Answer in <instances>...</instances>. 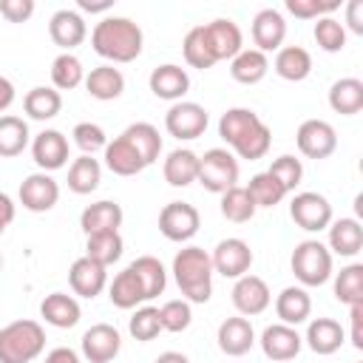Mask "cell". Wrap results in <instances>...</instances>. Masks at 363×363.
Instances as JSON below:
<instances>
[{"mask_svg":"<svg viewBox=\"0 0 363 363\" xmlns=\"http://www.w3.org/2000/svg\"><path fill=\"white\" fill-rule=\"evenodd\" d=\"M145 34L130 17H102L91 31V45L102 60L133 62L142 54Z\"/></svg>","mask_w":363,"mask_h":363,"instance_id":"obj_1","label":"cell"},{"mask_svg":"<svg viewBox=\"0 0 363 363\" xmlns=\"http://www.w3.org/2000/svg\"><path fill=\"white\" fill-rule=\"evenodd\" d=\"M173 278L187 303H207L213 295V261L201 247H184L173 258Z\"/></svg>","mask_w":363,"mask_h":363,"instance_id":"obj_2","label":"cell"},{"mask_svg":"<svg viewBox=\"0 0 363 363\" xmlns=\"http://www.w3.org/2000/svg\"><path fill=\"white\" fill-rule=\"evenodd\" d=\"M45 349V329L37 320H11L0 329V363H31Z\"/></svg>","mask_w":363,"mask_h":363,"instance_id":"obj_3","label":"cell"},{"mask_svg":"<svg viewBox=\"0 0 363 363\" xmlns=\"http://www.w3.org/2000/svg\"><path fill=\"white\" fill-rule=\"evenodd\" d=\"M289 267L303 286H323L332 278V252L326 244L306 238L292 250Z\"/></svg>","mask_w":363,"mask_h":363,"instance_id":"obj_4","label":"cell"},{"mask_svg":"<svg viewBox=\"0 0 363 363\" xmlns=\"http://www.w3.org/2000/svg\"><path fill=\"white\" fill-rule=\"evenodd\" d=\"M196 182L210 193H224L238 184V159L227 147H210L199 156V176Z\"/></svg>","mask_w":363,"mask_h":363,"instance_id":"obj_5","label":"cell"},{"mask_svg":"<svg viewBox=\"0 0 363 363\" xmlns=\"http://www.w3.org/2000/svg\"><path fill=\"white\" fill-rule=\"evenodd\" d=\"M289 216L292 221L306 230V233H320L332 224V204L326 196L315 193V190H303V193H295L292 201H289Z\"/></svg>","mask_w":363,"mask_h":363,"instance_id":"obj_6","label":"cell"},{"mask_svg":"<svg viewBox=\"0 0 363 363\" xmlns=\"http://www.w3.org/2000/svg\"><path fill=\"white\" fill-rule=\"evenodd\" d=\"M210 125V116L207 111L199 105V102H173L164 113V130L170 136H176L179 142H190V139H199Z\"/></svg>","mask_w":363,"mask_h":363,"instance_id":"obj_7","label":"cell"},{"mask_svg":"<svg viewBox=\"0 0 363 363\" xmlns=\"http://www.w3.org/2000/svg\"><path fill=\"white\" fill-rule=\"evenodd\" d=\"M199 224H201V216L187 201H170L159 213V233L167 241H176V244L190 241L199 233Z\"/></svg>","mask_w":363,"mask_h":363,"instance_id":"obj_8","label":"cell"},{"mask_svg":"<svg viewBox=\"0 0 363 363\" xmlns=\"http://www.w3.org/2000/svg\"><path fill=\"white\" fill-rule=\"evenodd\" d=\"M298 150L306 159H329L337 150V133L326 119H306L295 133Z\"/></svg>","mask_w":363,"mask_h":363,"instance_id":"obj_9","label":"cell"},{"mask_svg":"<svg viewBox=\"0 0 363 363\" xmlns=\"http://www.w3.org/2000/svg\"><path fill=\"white\" fill-rule=\"evenodd\" d=\"M210 261H213V272H218L224 278H241L250 272L255 255L244 238H224L216 244Z\"/></svg>","mask_w":363,"mask_h":363,"instance_id":"obj_10","label":"cell"},{"mask_svg":"<svg viewBox=\"0 0 363 363\" xmlns=\"http://www.w3.org/2000/svg\"><path fill=\"white\" fill-rule=\"evenodd\" d=\"M230 295H233V306H235L238 315H244V318L261 315V312L272 303V292H269L267 281L258 278V275H250V272L241 275V278H235Z\"/></svg>","mask_w":363,"mask_h":363,"instance_id":"obj_11","label":"cell"},{"mask_svg":"<svg viewBox=\"0 0 363 363\" xmlns=\"http://www.w3.org/2000/svg\"><path fill=\"white\" fill-rule=\"evenodd\" d=\"M17 196H20V204L26 210H31V213H48L60 201V184L54 182L51 173H43L40 170V173H31V176L23 179Z\"/></svg>","mask_w":363,"mask_h":363,"instance_id":"obj_12","label":"cell"},{"mask_svg":"<svg viewBox=\"0 0 363 363\" xmlns=\"http://www.w3.org/2000/svg\"><path fill=\"white\" fill-rule=\"evenodd\" d=\"M31 156H34V162H37V167L43 173H51V170L65 167L68 164V136L62 130L45 128L43 133L34 136Z\"/></svg>","mask_w":363,"mask_h":363,"instance_id":"obj_13","label":"cell"},{"mask_svg":"<svg viewBox=\"0 0 363 363\" xmlns=\"http://www.w3.org/2000/svg\"><path fill=\"white\" fill-rule=\"evenodd\" d=\"M122 349V335L111 323H94L82 335V357L88 363H111Z\"/></svg>","mask_w":363,"mask_h":363,"instance_id":"obj_14","label":"cell"},{"mask_svg":"<svg viewBox=\"0 0 363 363\" xmlns=\"http://www.w3.org/2000/svg\"><path fill=\"white\" fill-rule=\"evenodd\" d=\"M261 352L275 360V363H284V360H292L298 357L301 346H303V337L298 335L295 326H286V323H272L261 332Z\"/></svg>","mask_w":363,"mask_h":363,"instance_id":"obj_15","label":"cell"},{"mask_svg":"<svg viewBox=\"0 0 363 363\" xmlns=\"http://www.w3.org/2000/svg\"><path fill=\"white\" fill-rule=\"evenodd\" d=\"M48 34H51L54 45H60L62 51L71 54V48H77V45L88 37V26H85V20H82L79 11H74V9H60V11H54L51 20H48Z\"/></svg>","mask_w":363,"mask_h":363,"instance_id":"obj_16","label":"cell"},{"mask_svg":"<svg viewBox=\"0 0 363 363\" xmlns=\"http://www.w3.org/2000/svg\"><path fill=\"white\" fill-rule=\"evenodd\" d=\"M286 37V20L278 9H261L252 17V43L255 51L267 54V51H278L284 45Z\"/></svg>","mask_w":363,"mask_h":363,"instance_id":"obj_17","label":"cell"},{"mask_svg":"<svg viewBox=\"0 0 363 363\" xmlns=\"http://www.w3.org/2000/svg\"><path fill=\"white\" fill-rule=\"evenodd\" d=\"M204 34H207V43H210V51L218 60H233L241 48H244V34L238 28V23H233L230 17H218L213 23L204 26Z\"/></svg>","mask_w":363,"mask_h":363,"instance_id":"obj_18","label":"cell"},{"mask_svg":"<svg viewBox=\"0 0 363 363\" xmlns=\"http://www.w3.org/2000/svg\"><path fill=\"white\" fill-rule=\"evenodd\" d=\"M216 340H218V349L227 357H241V354H247L252 349L255 329H252V323L244 315H235V318L221 320V326L216 332Z\"/></svg>","mask_w":363,"mask_h":363,"instance_id":"obj_19","label":"cell"},{"mask_svg":"<svg viewBox=\"0 0 363 363\" xmlns=\"http://www.w3.org/2000/svg\"><path fill=\"white\" fill-rule=\"evenodd\" d=\"M68 284H71V289H74V295H79V298H96L102 289H105V284H108V269L102 267V264H96V261H91V258H77L74 264H71V269H68Z\"/></svg>","mask_w":363,"mask_h":363,"instance_id":"obj_20","label":"cell"},{"mask_svg":"<svg viewBox=\"0 0 363 363\" xmlns=\"http://www.w3.org/2000/svg\"><path fill=\"white\" fill-rule=\"evenodd\" d=\"M147 85H150L153 96L167 99V102H182V96L190 91V77H187V71L182 65L164 62V65L150 71Z\"/></svg>","mask_w":363,"mask_h":363,"instance_id":"obj_21","label":"cell"},{"mask_svg":"<svg viewBox=\"0 0 363 363\" xmlns=\"http://www.w3.org/2000/svg\"><path fill=\"white\" fill-rule=\"evenodd\" d=\"M122 218H125L122 207H119L116 201H108V199H105V201H94V204H88V207L82 210V216H79V227H82L85 235H96V233H119Z\"/></svg>","mask_w":363,"mask_h":363,"instance_id":"obj_22","label":"cell"},{"mask_svg":"<svg viewBox=\"0 0 363 363\" xmlns=\"http://www.w3.org/2000/svg\"><path fill=\"white\" fill-rule=\"evenodd\" d=\"M40 315L48 326H57V329H71L79 323L82 318V309L77 303L74 295H65V292H51L43 298L40 303Z\"/></svg>","mask_w":363,"mask_h":363,"instance_id":"obj_23","label":"cell"},{"mask_svg":"<svg viewBox=\"0 0 363 363\" xmlns=\"http://www.w3.org/2000/svg\"><path fill=\"white\" fill-rule=\"evenodd\" d=\"M303 340H306V346H309L315 354H335V352L343 346L346 332H343V326H340L337 320H332V318H315V320H309Z\"/></svg>","mask_w":363,"mask_h":363,"instance_id":"obj_24","label":"cell"},{"mask_svg":"<svg viewBox=\"0 0 363 363\" xmlns=\"http://www.w3.org/2000/svg\"><path fill=\"white\" fill-rule=\"evenodd\" d=\"M275 74L286 82H303L312 74V54L303 45H281L275 54Z\"/></svg>","mask_w":363,"mask_h":363,"instance_id":"obj_25","label":"cell"},{"mask_svg":"<svg viewBox=\"0 0 363 363\" xmlns=\"http://www.w3.org/2000/svg\"><path fill=\"white\" fill-rule=\"evenodd\" d=\"M164 182L170 187H187L196 182L199 176V153H193L190 147H176L167 153L164 164H162Z\"/></svg>","mask_w":363,"mask_h":363,"instance_id":"obj_26","label":"cell"},{"mask_svg":"<svg viewBox=\"0 0 363 363\" xmlns=\"http://www.w3.org/2000/svg\"><path fill=\"white\" fill-rule=\"evenodd\" d=\"M329 252L343 255V258H354L363 247V227L357 218H337L329 227Z\"/></svg>","mask_w":363,"mask_h":363,"instance_id":"obj_27","label":"cell"},{"mask_svg":"<svg viewBox=\"0 0 363 363\" xmlns=\"http://www.w3.org/2000/svg\"><path fill=\"white\" fill-rule=\"evenodd\" d=\"M275 315L286 326H298V323L309 320V315H312V298H309V292L303 286H286V289H281V295L275 298Z\"/></svg>","mask_w":363,"mask_h":363,"instance_id":"obj_28","label":"cell"},{"mask_svg":"<svg viewBox=\"0 0 363 363\" xmlns=\"http://www.w3.org/2000/svg\"><path fill=\"white\" fill-rule=\"evenodd\" d=\"M85 88L99 102L119 99L125 91V74L113 65H96V68H91V74H85Z\"/></svg>","mask_w":363,"mask_h":363,"instance_id":"obj_29","label":"cell"},{"mask_svg":"<svg viewBox=\"0 0 363 363\" xmlns=\"http://www.w3.org/2000/svg\"><path fill=\"white\" fill-rule=\"evenodd\" d=\"M105 167L116 176H136V173L145 170V162L133 150V145L119 133L113 142L105 145Z\"/></svg>","mask_w":363,"mask_h":363,"instance_id":"obj_30","label":"cell"},{"mask_svg":"<svg viewBox=\"0 0 363 363\" xmlns=\"http://www.w3.org/2000/svg\"><path fill=\"white\" fill-rule=\"evenodd\" d=\"M128 267H130V272L136 275V281H139V286H142V292H145V301H153V298H159V295L164 292V286H167V272H164V267H162V261H159L156 255H139V258L130 261Z\"/></svg>","mask_w":363,"mask_h":363,"instance_id":"obj_31","label":"cell"},{"mask_svg":"<svg viewBox=\"0 0 363 363\" xmlns=\"http://www.w3.org/2000/svg\"><path fill=\"white\" fill-rule=\"evenodd\" d=\"M329 108L340 116H354L363 111V82L357 77H343L329 88Z\"/></svg>","mask_w":363,"mask_h":363,"instance_id":"obj_32","label":"cell"},{"mask_svg":"<svg viewBox=\"0 0 363 363\" xmlns=\"http://www.w3.org/2000/svg\"><path fill=\"white\" fill-rule=\"evenodd\" d=\"M269 71V60L267 54L255 51V48H241L233 60H230V77L241 85H255L267 77Z\"/></svg>","mask_w":363,"mask_h":363,"instance_id":"obj_33","label":"cell"},{"mask_svg":"<svg viewBox=\"0 0 363 363\" xmlns=\"http://www.w3.org/2000/svg\"><path fill=\"white\" fill-rule=\"evenodd\" d=\"M122 136H125V139L133 145V150L142 156L145 167L159 159V153H162V136H159V128H153L150 122H133V125H128V128L122 130Z\"/></svg>","mask_w":363,"mask_h":363,"instance_id":"obj_34","label":"cell"},{"mask_svg":"<svg viewBox=\"0 0 363 363\" xmlns=\"http://www.w3.org/2000/svg\"><path fill=\"white\" fill-rule=\"evenodd\" d=\"M102 182V164L94 159V156H79L71 162L68 167V190L77 193V196H88L99 187Z\"/></svg>","mask_w":363,"mask_h":363,"instance_id":"obj_35","label":"cell"},{"mask_svg":"<svg viewBox=\"0 0 363 363\" xmlns=\"http://www.w3.org/2000/svg\"><path fill=\"white\" fill-rule=\"evenodd\" d=\"M28 122L11 113L0 116V159H14L28 147Z\"/></svg>","mask_w":363,"mask_h":363,"instance_id":"obj_36","label":"cell"},{"mask_svg":"<svg viewBox=\"0 0 363 363\" xmlns=\"http://www.w3.org/2000/svg\"><path fill=\"white\" fill-rule=\"evenodd\" d=\"M23 108H26V113H28L31 119H37V122H48V119H54V116L62 111V96H60L57 88L37 85V88H31V91L26 94Z\"/></svg>","mask_w":363,"mask_h":363,"instance_id":"obj_37","label":"cell"},{"mask_svg":"<svg viewBox=\"0 0 363 363\" xmlns=\"http://www.w3.org/2000/svg\"><path fill=\"white\" fill-rule=\"evenodd\" d=\"M218 207H221V216H224L227 221H233V224H244V221H250V218L255 216V210H258L255 201H252V196H250V190L241 187V184L224 190Z\"/></svg>","mask_w":363,"mask_h":363,"instance_id":"obj_38","label":"cell"},{"mask_svg":"<svg viewBox=\"0 0 363 363\" xmlns=\"http://www.w3.org/2000/svg\"><path fill=\"white\" fill-rule=\"evenodd\" d=\"M122 250H125V241L119 233H96V235H88L85 241V258L102 264L105 269L122 258Z\"/></svg>","mask_w":363,"mask_h":363,"instance_id":"obj_39","label":"cell"},{"mask_svg":"<svg viewBox=\"0 0 363 363\" xmlns=\"http://www.w3.org/2000/svg\"><path fill=\"white\" fill-rule=\"evenodd\" d=\"M108 298H111V303H113L116 309H133V306H139V303L145 301V292H142L136 275L130 272V267H125V269L111 281Z\"/></svg>","mask_w":363,"mask_h":363,"instance_id":"obj_40","label":"cell"},{"mask_svg":"<svg viewBox=\"0 0 363 363\" xmlns=\"http://www.w3.org/2000/svg\"><path fill=\"white\" fill-rule=\"evenodd\" d=\"M182 54H184V60H187L190 68L207 71V68L216 65V57H213V51H210L207 34H204V26H193V28L184 34V40H182Z\"/></svg>","mask_w":363,"mask_h":363,"instance_id":"obj_41","label":"cell"},{"mask_svg":"<svg viewBox=\"0 0 363 363\" xmlns=\"http://www.w3.org/2000/svg\"><path fill=\"white\" fill-rule=\"evenodd\" d=\"M51 82L57 91H74L79 82H85V68L79 62V57L62 51L60 57H54L51 62Z\"/></svg>","mask_w":363,"mask_h":363,"instance_id":"obj_42","label":"cell"},{"mask_svg":"<svg viewBox=\"0 0 363 363\" xmlns=\"http://www.w3.org/2000/svg\"><path fill=\"white\" fill-rule=\"evenodd\" d=\"M269 145H272V130L264 125V122H258V125H252L244 136H238L230 147L241 156V159H250V162H255V159H264L267 156V150H269Z\"/></svg>","mask_w":363,"mask_h":363,"instance_id":"obj_43","label":"cell"},{"mask_svg":"<svg viewBox=\"0 0 363 363\" xmlns=\"http://www.w3.org/2000/svg\"><path fill=\"white\" fill-rule=\"evenodd\" d=\"M335 298L346 306L363 303V264H349L335 275Z\"/></svg>","mask_w":363,"mask_h":363,"instance_id":"obj_44","label":"cell"},{"mask_svg":"<svg viewBox=\"0 0 363 363\" xmlns=\"http://www.w3.org/2000/svg\"><path fill=\"white\" fill-rule=\"evenodd\" d=\"M261 122V116L255 113V111H250V108H230V111H224L221 113V119H218V136L227 142V145H233L238 136H244L252 125H258Z\"/></svg>","mask_w":363,"mask_h":363,"instance_id":"obj_45","label":"cell"},{"mask_svg":"<svg viewBox=\"0 0 363 363\" xmlns=\"http://www.w3.org/2000/svg\"><path fill=\"white\" fill-rule=\"evenodd\" d=\"M312 37H315L318 48H323L326 54H337L346 48V26L335 17H320L312 28Z\"/></svg>","mask_w":363,"mask_h":363,"instance_id":"obj_46","label":"cell"},{"mask_svg":"<svg viewBox=\"0 0 363 363\" xmlns=\"http://www.w3.org/2000/svg\"><path fill=\"white\" fill-rule=\"evenodd\" d=\"M247 190H250L255 207H275V204H281L284 196H286V190H284L267 170H264V173H255V176L250 179V184H247Z\"/></svg>","mask_w":363,"mask_h":363,"instance_id":"obj_47","label":"cell"},{"mask_svg":"<svg viewBox=\"0 0 363 363\" xmlns=\"http://www.w3.org/2000/svg\"><path fill=\"white\" fill-rule=\"evenodd\" d=\"M159 320H162V332H184L193 323V309L184 298H173L159 306Z\"/></svg>","mask_w":363,"mask_h":363,"instance_id":"obj_48","label":"cell"},{"mask_svg":"<svg viewBox=\"0 0 363 363\" xmlns=\"http://www.w3.org/2000/svg\"><path fill=\"white\" fill-rule=\"evenodd\" d=\"M128 329H130L133 340H142V343H147V340L159 337V332H162L159 309H156V306H139V309L130 315Z\"/></svg>","mask_w":363,"mask_h":363,"instance_id":"obj_49","label":"cell"},{"mask_svg":"<svg viewBox=\"0 0 363 363\" xmlns=\"http://www.w3.org/2000/svg\"><path fill=\"white\" fill-rule=\"evenodd\" d=\"M286 193H292L298 184H301V179H303V164H301V159H295V156H289V153H284V156H278L272 164H269V170H267Z\"/></svg>","mask_w":363,"mask_h":363,"instance_id":"obj_50","label":"cell"},{"mask_svg":"<svg viewBox=\"0 0 363 363\" xmlns=\"http://www.w3.org/2000/svg\"><path fill=\"white\" fill-rule=\"evenodd\" d=\"M71 136H74V145L85 156H94L96 150H105V145H108V136H105V130L96 122H79V125H74Z\"/></svg>","mask_w":363,"mask_h":363,"instance_id":"obj_51","label":"cell"},{"mask_svg":"<svg viewBox=\"0 0 363 363\" xmlns=\"http://www.w3.org/2000/svg\"><path fill=\"white\" fill-rule=\"evenodd\" d=\"M340 9V0H286V11L298 20H320L332 17V11Z\"/></svg>","mask_w":363,"mask_h":363,"instance_id":"obj_52","label":"cell"},{"mask_svg":"<svg viewBox=\"0 0 363 363\" xmlns=\"http://www.w3.org/2000/svg\"><path fill=\"white\" fill-rule=\"evenodd\" d=\"M0 14L9 23H26L34 14V0H0Z\"/></svg>","mask_w":363,"mask_h":363,"instance_id":"obj_53","label":"cell"},{"mask_svg":"<svg viewBox=\"0 0 363 363\" xmlns=\"http://www.w3.org/2000/svg\"><path fill=\"white\" fill-rule=\"evenodd\" d=\"M349 320H352V346L363 349V303L349 306Z\"/></svg>","mask_w":363,"mask_h":363,"instance_id":"obj_54","label":"cell"},{"mask_svg":"<svg viewBox=\"0 0 363 363\" xmlns=\"http://www.w3.org/2000/svg\"><path fill=\"white\" fill-rule=\"evenodd\" d=\"M346 23L354 34H363V0H349L346 6Z\"/></svg>","mask_w":363,"mask_h":363,"instance_id":"obj_55","label":"cell"},{"mask_svg":"<svg viewBox=\"0 0 363 363\" xmlns=\"http://www.w3.org/2000/svg\"><path fill=\"white\" fill-rule=\"evenodd\" d=\"M45 363H79V354L68 346H57L45 354Z\"/></svg>","mask_w":363,"mask_h":363,"instance_id":"obj_56","label":"cell"},{"mask_svg":"<svg viewBox=\"0 0 363 363\" xmlns=\"http://www.w3.org/2000/svg\"><path fill=\"white\" fill-rule=\"evenodd\" d=\"M14 102V82L9 77H0V113L9 111Z\"/></svg>","mask_w":363,"mask_h":363,"instance_id":"obj_57","label":"cell"},{"mask_svg":"<svg viewBox=\"0 0 363 363\" xmlns=\"http://www.w3.org/2000/svg\"><path fill=\"white\" fill-rule=\"evenodd\" d=\"M14 221V201L9 193H0V224L9 227Z\"/></svg>","mask_w":363,"mask_h":363,"instance_id":"obj_58","label":"cell"},{"mask_svg":"<svg viewBox=\"0 0 363 363\" xmlns=\"http://www.w3.org/2000/svg\"><path fill=\"white\" fill-rule=\"evenodd\" d=\"M79 11H91V14H99V11H108L113 6V0H77Z\"/></svg>","mask_w":363,"mask_h":363,"instance_id":"obj_59","label":"cell"},{"mask_svg":"<svg viewBox=\"0 0 363 363\" xmlns=\"http://www.w3.org/2000/svg\"><path fill=\"white\" fill-rule=\"evenodd\" d=\"M156 363H190V357L182 354V352H162V354L156 357Z\"/></svg>","mask_w":363,"mask_h":363,"instance_id":"obj_60","label":"cell"},{"mask_svg":"<svg viewBox=\"0 0 363 363\" xmlns=\"http://www.w3.org/2000/svg\"><path fill=\"white\" fill-rule=\"evenodd\" d=\"M3 230H6V227H3V224H0V235H3Z\"/></svg>","mask_w":363,"mask_h":363,"instance_id":"obj_61","label":"cell"},{"mask_svg":"<svg viewBox=\"0 0 363 363\" xmlns=\"http://www.w3.org/2000/svg\"><path fill=\"white\" fill-rule=\"evenodd\" d=\"M0 269H3V255H0Z\"/></svg>","mask_w":363,"mask_h":363,"instance_id":"obj_62","label":"cell"}]
</instances>
